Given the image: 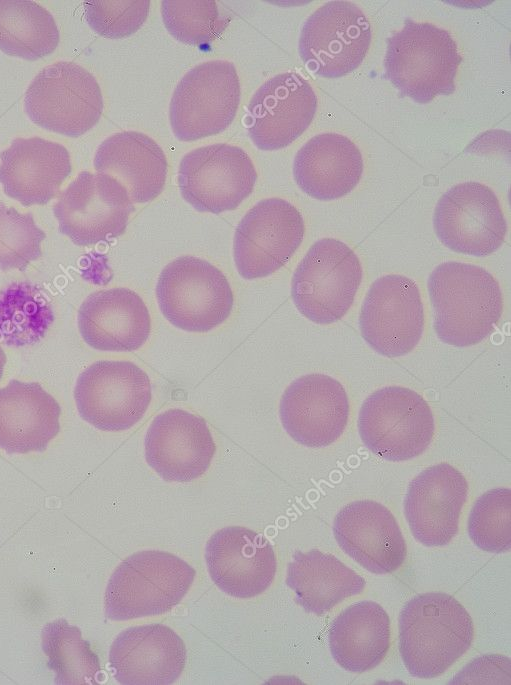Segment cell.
<instances>
[{
	"instance_id": "6da1fadb",
	"label": "cell",
	"mask_w": 511,
	"mask_h": 685,
	"mask_svg": "<svg viewBox=\"0 0 511 685\" xmlns=\"http://www.w3.org/2000/svg\"><path fill=\"white\" fill-rule=\"evenodd\" d=\"M434 329L444 343L473 346L494 330L503 312L496 278L485 268L448 261L438 265L427 282Z\"/></svg>"
},
{
	"instance_id": "7a4b0ae2",
	"label": "cell",
	"mask_w": 511,
	"mask_h": 685,
	"mask_svg": "<svg viewBox=\"0 0 511 685\" xmlns=\"http://www.w3.org/2000/svg\"><path fill=\"white\" fill-rule=\"evenodd\" d=\"M473 620L447 593L414 596L399 615V651L407 671L420 679L444 673L471 647Z\"/></svg>"
},
{
	"instance_id": "3957f363",
	"label": "cell",
	"mask_w": 511,
	"mask_h": 685,
	"mask_svg": "<svg viewBox=\"0 0 511 685\" xmlns=\"http://www.w3.org/2000/svg\"><path fill=\"white\" fill-rule=\"evenodd\" d=\"M462 62L450 32L429 22L406 19L402 29L387 39L385 78L401 97L426 104L455 91Z\"/></svg>"
},
{
	"instance_id": "277c9868",
	"label": "cell",
	"mask_w": 511,
	"mask_h": 685,
	"mask_svg": "<svg viewBox=\"0 0 511 685\" xmlns=\"http://www.w3.org/2000/svg\"><path fill=\"white\" fill-rule=\"evenodd\" d=\"M195 575L191 565L169 552H136L116 567L108 581L105 615L125 621L167 613L186 595Z\"/></svg>"
},
{
	"instance_id": "5b68a950",
	"label": "cell",
	"mask_w": 511,
	"mask_h": 685,
	"mask_svg": "<svg viewBox=\"0 0 511 685\" xmlns=\"http://www.w3.org/2000/svg\"><path fill=\"white\" fill-rule=\"evenodd\" d=\"M362 274L360 260L347 244L334 238L320 239L292 276L294 305L316 324L337 322L352 306Z\"/></svg>"
},
{
	"instance_id": "8992f818",
	"label": "cell",
	"mask_w": 511,
	"mask_h": 685,
	"mask_svg": "<svg viewBox=\"0 0 511 685\" xmlns=\"http://www.w3.org/2000/svg\"><path fill=\"white\" fill-rule=\"evenodd\" d=\"M357 424L364 445L393 462L421 455L435 432L434 415L426 400L402 386H386L369 395L360 408Z\"/></svg>"
},
{
	"instance_id": "52a82bcc",
	"label": "cell",
	"mask_w": 511,
	"mask_h": 685,
	"mask_svg": "<svg viewBox=\"0 0 511 685\" xmlns=\"http://www.w3.org/2000/svg\"><path fill=\"white\" fill-rule=\"evenodd\" d=\"M163 316L188 332H208L230 316L234 297L226 276L208 261L182 256L168 263L156 284Z\"/></svg>"
},
{
	"instance_id": "ba28073f",
	"label": "cell",
	"mask_w": 511,
	"mask_h": 685,
	"mask_svg": "<svg viewBox=\"0 0 511 685\" xmlns=\"http://www.w3.org/2000/svg\"><path fill=\"white\" fill-rule=\"evenodd\" d=\"M95 77L82 66L60 61L43 68L28 86L24 108L39 127L79 137L94 127L103 112Z\"/></svg>"
},
{
	"instance_id": "9c48e42d",
	"label": "cell",
	"mask_w": 511,
	"mask_h": 685,
	"mask_svg": "<svg viewBox=\"0 0 511 685\" xmlns=\"http://www.w3.org/2000/svg\"><path fill=\"white\" fill-rule=\"evenodd\" d=\"M240 95L232 62L212 60L193 67L172 94L169 120L173 134L188 142L223 132L236 116Z\"/></svg>"
},
{
	"instance_id": "30bf717a",
	"label": "cell",
	"mask_w": 511,
	"mask_h": 685,
	"mask_svg": "<svg viewBox=\"0 0 511 685\" xmlns=\"http://www.w3.org/2000/svg\"><path fill=\"white\" fill-rule=\"evenodd\" d=\"M152 398L147 373L123 360H101L78 377L74 399L80 417L102 431H124L145 415Z\"/></svg>"
},
{
	"instance_id": "8fae6325",
	"label": "cell",
	"mask_w": 511,
	"mask_h": 685,
	"mask_svg": "<svg viewBox=\"0 0 511 685\" xmlns=\"http://www.w3.org/2000/svg\"><path fill=\"white\" fill-rule=\"evenodd\" d=\"M371 26L358 5L329 1L316 9L301 29L298 51L315 75L334 79L356 70L371 44Z\"/></svg>"
},
{
	"instance_id": "7c38bea8",
	"label": "cell",
	"mask_w": 511,
	"mask_h": 685,
	"mask_svg": "<svg viewBox=\"0 0 511 685\" xmlns=\"http://www.w3.org/2000/svg\"><path fill=\"white\" fill-rule=\"evenodd\" d=\"M133 210V202L119 181L89 171L81 172L53 207L59 231L78 246L121 236Z\"/></svg>"
},
{
	"instance_id": "4fadbf2b",
	"label": "cell",
	"mask_w": 511,
	"mask_h": 685,
	"mask_svg": "<svg viewBox=\"0 0 511 685\" xmlns=\"http://www.w3.org/2000/svg\"><path fill=\"white\" fill-rule=\"evenodd\" d=\"M257 172L240 147L217 143L196 148L180 161L178 186L184 200L199 212L236 209L253 191Z\"/></svg>"
},
{
	"instance_id": "5bb4252c",
	"label": "cell",
	"mask_w": 511,
	"mask_h": 685,
	"mask_svg": "<svg viewBox=\"0 0 511 685\" xmlns=\"http://www.w3.org/2000/svg\"><path fill=\"white\" fill-rule=\"evenodd\" d=\"M305 233L301 213L290 202L268 198L255 204L236 227L233 257L245 279L263 278L283 267Z\"/></svg>"
},
{
	"instance_id": "9a60e30c",
	"label": "cell",
	"mask_w": 511,
	"mask_h": 685,
	"mask_svg": "<svg viewBox=\"0 0 511 685\" xmlns=\"http://www.w3.org/2000/svg\"><path fill=\"white\" fill-rule=\"evenodd\" d=\"M424 307L414 280L390 274L378 278L363 300L359 327L365 342L385 357L410 353L424 330Z\"/></svg>"
},
{
	"instance_id": "2e32d148",
	"label": "cell",
	"mask_w": 511,
	"mask_h": 685,
	"mask_svg": "<svg viewBox=\"0 0 511 685\" xmlns=\"http://www.w3.org/2000/svg\"><path fill=\"white\" fill-rule=\"evenodd\" d=\"M433 226L444 246L477 257L496 252L507 234V223L496 194L476 181L454 185L440 197Z\"/></svg>"
},
{
	"instance_id": "e0dca14e",
	"label": "cell",
	"mask_w": 511,
	"mask_h": 685,
	"mask_svg": "<svg viewBox=\"0 0 511 685\" xmlns=\"http://www.w3.org/2000/svg\"><path fill=\"white\" fill-rule=\"evenodd\" d=\"M317 96L300 74L281 73L266 80L247 107L246 124L253 144L263 151L287 147L309 127Z\"/></svg>"
},
{
	"instance_id": "ac0fdd59",
	"label": "cell",
	"mask_w": 511,
	"mask_h": 685,
	"mask_svg": "<svg viewBox=\"0 0 511 685\" xmlns=\"http://www.w3.org/2000/svg\"><path fill=\"white\" fill-rule=\"evenodd\" d=\"M279 416L284 430L297 443L310 448L327 447L344 433L349 417L348 396L335 378L307 374L285 389Z\"/></svg>"
},
{
	"instance_id": "d6986e66",
	"label": "cell",
	"mask_w": 511,
	"mask_h": 685,
	"mask_svg": "<svg viewBox=\"0 0 511 685\" xmlns=\"http://www.w3.org/2000/svg\"><path fill=\"white\" fill-rule=\"evenodd\" d=\"M144 449L147 464L163 480L186 483L208 470L216 445L202 417L174 408L153 419Z\"/></svg>"
},
{
	"instance_id": "ffe728a7",
	"label": "cell",
	"mask_w": 511,
	"mask_h": 685,
	"mask_svg": "<svg viewBox=\"0 0 511 685\" xmlns=\"http://www.w3.org/2000/svg\"><path fill=\"white\" fill-rule=\"evenodd\" d=\"M205 561L215 585L239 599L266 591L277 569L270 542L242 526H228L213 533L206 543Z\"/></svg>"
},
{
	"instance_id": "44dd1931",
	"label": "cell",
	"mask_w": 511,
	"mask_h": 685,
	"mask_svg": "<svg viewBox=\"0 0 511 685\" xmlns=\"http://www.w3.org/2000/svg\"><path fill=\"white\" fill-rule=\"evenodd\" d=\"M468 483L452 465L442 462L421 471L408 485L404 515L421 544L447 545L458 533Z\"/></svg>"
},
{
	"instance_id": "7402d4cb",
	"label": "cell",
	"mask_w": 511,
	"mask_h": 685,
	"mask_svg": "<svg viewBox=\"0 0 511 685\" xmlns=\"http://www.w3.org/2000/svg\"><path fill=\"white\" fill-rule=\"evenodd\" d=\"M333 534L348 556L374 574L391 573L406 558V542L394 515L373 500L345 505L334 518Z\"/></svg>"
},
{
	"instance_id": "603a6c76",
	"label": "cell",
	"mask_w": 511,
	"mask_h": 685,
	"mask_svg": "<svg viewBox=\"0 0 511 685\" xmlns=\"http://www.w3.org/2000/svg\"><path fill=\"white\" fill-rule=\"evenodd\" d=\"M187 652L181 637L163 624L123 630L109 650L114 678L124 685H169L181 675Z\"/></svg>"
},
{
	"instance_id": "cb8c5ba5",
	"label": "cell",
	"mask_w": 511,
	"mask_h": 685,
	"mask_svg": "<svg viewBox=\"0 0 511 685\" xmlns=\"http://www.w3.org/2000/svg\"><path fill=\"white\" fill-rule=\"evenodd\" d=\"M0 159L4 193L25 207L47 204L72 170L68 150L40 137L14 139Z\"/></svg>"
},
{
	"instance_id": "d4e9b609",
	"label": "cell",
	"mask_w": 511,
	"mask_h": 685,
	"mask_svg": "<svg viewBox=\"0 0 511 685\" xmlns=\"http://www.w3.org/2000/svg\"><path fill=\"white\" fill-rule=\"evenodd\" d=\"M83 340L100 351L131 352L141 348L151 332L149 310L128 288H111L90 294L78 311Z\"/></svg>"
},
{
	"instance_id": "484cf974",
	"label": "cell",
	"mask_w": 511,
	"mask_h": 685,
	"mask_svg": "<svg viewBox=\"0 0 511 685\" xmlns=\"http://www.w3.org/2000/svg\"><path fill=\"white\" fill-rule=\"evenodd\" d=\"M363 158L346 136L325 132L309 139L296 153L293 176L308 196L329 201L349 194L360 182Z\"/></svg>"
},
{
	"instance_id": "4316f807",
	"label": "cell",
	"mask_w": 511,
	"mask_h": 685,
	"mask_svg": "<svg viewBox=\"0 0 511 685\" xmlns=\"http://www.w3.org/2000/svg\"><path fill=\"white\" fill-rule=\"evenodd\" d=\"M61 408L37 382L12 379L0 388V449L44 451L60 430Z\"/></svg>"
},
{
	"instance_id": "83f0119b",
	"label": "cell",
	"mask_w": 511,
	"mask_h": 685,
	"mask_svg": "<svg viewBox=\"0 0 511 685\" xmlns=\"http://www.w3.org/2000/svg\"><path fill=\"white\" fill-rule=\"evenodd\" d=\"M167 167L162 148L148 135L137 131L109 136L94 156L95 170L119 181L133 203H147L162 192Z\"/></svg>"
},
{
	"instance_id": "f1b7e54d",
	"label": "cell",
	"mask_w": 511,
	"mask_h": 685,
	"mask_svg": "<svg viewBox=\"0 0 511 685\" xmlns=\"http://www.w3.org/2000/svg\"><path fill=\"white\" fill-rule=\"evenodd\" d=\"M328 642L341 668L352 673L369 671L384 660L389 650V616L374 601L354 603L332 621Z\"/></svg>"
},
{
	"instance_id": "f546056e",
	"label": "cell",
	"mask_w": 511,
	"mask_h": 685,
	"mask_svg": "<svg viewBox=\"0 0 511 685\" xmlns=\"http://www.w3.org/2000/svg\"><path fill=\"white\" fill-rule=\"evenodd\" d=\"M286 584L305 611L323 616L344 599L360 594L365 580L332 554L296 551L287 566Z\"/></svg>"
},
{
	"instance_id": "4dcf8cb0",
	"label": "cell",
	"mask_w": 511,
	"mask_h": 685,
	"mask_svg": "<svg viewBox=\"0 0 511 685\" xmlns=\"http://www.w3.org/2000/svg\"><path fill=\"white\" fill-rule=\"evenodd\" d=\"M59 31L51 13L34 1L0 0V50L35 61L58 46Z\"/></svg>"
},
{
	"instance_id": "1f68e13d",
	"label": "cell",
	"mask_w": 511,
	"mask_h": 685,
	"mask_svg": "<svg viewBox=\"0 0 511 685\" xmlns=\"http://www.w3.org/2000/svg\"><path fill=\"white\" fill-rule=\"evenodd\" d=\"M53 322L52 306L37 284L13 282L0 291V337L6 345L35 344Z\"/></svg>"
},
{
	"instance_id": "d6a6232c",
	"label": "cell",
	"mask_w": 511,
	"mask_h": 685,
	"mask_svg": "<svg viewBox=\"0 0 511 685\" xmlns=\"http://www.w3.org/2000/svg\"><path fill=\"white\" fill-rule=\"evenodd\" d=\"M42 650L47 666L58 685H92L101 671L97 655L82 638L81 631L65 619L48 622L41 632Z\"/></svg>"
},
{
	"instance_id": "836d02e7",
	"label": "cell",
	"mask_w": 511,
	"mask_h": 685,
	"mask_svg": "<svg viewBox=\"0 0 511 685\" xmlns=\"http://www.w3.org/2000/svg\"><path fill=\"white\" fill-rule=\"evenodd\" d=\"M161 15L169 34L190 46L214 41L228 25L215 1H162Z\"/></svg>"
},
{
	"instance_id": "e575fe53",
	"label": "cell",
	"mask_w": 511,
	"mask_h": 685,
	"mask_svg": "<svg viewBox=\"0 0 511 685\" xmlns=\"http://www.w3.org/2000/svg\"><path fill=\"white\" fill-rule=\"evenodd\" d=\"M471 541L489 553H504L511 546V491L494 488L474 503L468 518Z\"/></svg>"
},
{
	"instance_id": "d590c367",
	"label": "cell",
	"mask_w": 511,
	"mask_h": 685,
	"mask_svg": "<svg viewBox=\"0 0 511 685\" xmlns=\"http://www.w3.org/2000/svg\"><path fill=\"white\" fill-rule=\"evenodd\" d=\"M46 234L31 213L0 204V269L24 271L41 256Z\"/></svg>"
},
{
	"instance_id": "8d00e7d4",
	"label": "cell",
	"mask_w": 511,
	"mask_h": 685,
	"mask_svg": "<svg viewBox=\"0 0 511 685\" xmlns=\"http://www.w3.org/2000/svg\"><path fill=\"white\" fill-rule=\"evenodd\" d=\"M150 9L148 0L85 1V19L98 35L123 39L137 32L145 23Z\"/></svg>"
},
{
	"instance_id": "74e56055",
	"label": "cell",
	"mask_w": 511,
	"mask_h": 685,
	"mask_svg": "<svg viewBox=\"0 0 511 685\" xmlns=\"http://www.w3.org/2000/svg\"><path fill=\"white\" fill-rule=\"evenodd\" d=\"M5 364H6V355L3 351V349L0 347V379L3 376Z\"/></svg>"
}]
</instances>
